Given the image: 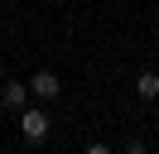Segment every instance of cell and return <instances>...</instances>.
<instances>
[{
  "label": "cell",
  "instance_id": "277c9868",
  "mask_svg": "<svg viewBox=\"0 0 159 154\" xmlns=\"http://www.w3.org/2000/svg\"><path fill=\"white\" fill-rule=\"evenodd\" d=\"M135 92L145 96V101H159V72H140L135 77Z\"/></svg>",
  "mask_w": 159,
  "mask_h": 154
},
{
  "label": "cell",
  "instance_id": "7a4b0ae2",
  "mask_svg": "<svg viewBox=\"0 0 159 154\" xmlns=\"http://www.w3.org/2000/svg\"><path fill=\"white\" fill-rule=\"evenodd\" d=\"M29 92L39 96V101H53V96L63 92V82H58L53 72H34V77H29Z\"/></svg>",
  "mask_w": 159,
  "mask_h": 154
},
{
  "label": "cell",
  "instance_id": "6da1fadb",
  "mask_svg": "<svg viewBox=\"0 0 159 154\" xmlns=\"http://www.w3.org/2000/svg\"><path fill=\"white\" fill-rule=\"evenodd\" d=\"M20 130H24V140H29V144H39L43 135H48V116H43L39 106H29V111H20Z\"/></svg>",
  "mask_w": 159,
  "mask_h": 154
},
{
  "label": "cell",
  "instance_id": "3957f363",
  "mask_svg": "<svg viewBox=\"0 0 159 154\" xmlns=\"http://www.w3.org/2000/svg\"><path fill=\"white\" fill-rule=\"evenodd\" d=\"M0 101L10 106V111H24V101H29V87H20V82H5V92H0Z\"/></svg>",
  "mask_w": 159,
  "mask_h": 154
},
{
  "label": "cell",
  "instance_id": "5b68a950",
  "mask_svg": "<svg viewBox=\"0 0 159 154\" xmlns=\"http://www.w3.org/2000/svg\"><path fill=\"white\" fill-rule=\"evenodd\" d=\"M154 120H159V106H154Z\"/></svg>",
  "mask_w": 159,
  "mask_h": 154
}]
</instances>
